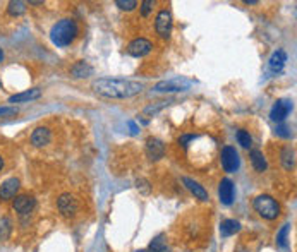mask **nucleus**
<instances>
[{
  "mask_svg": "<svg viewBox=\"0 0 297 252\" xmlns=\"http://www.w3.org/2000/svg\"><path fill=\"white\" fill-rule=\"evenodd\" d=\"M241 230V223H239L237 220H224L220 225V233L224 237H230V235H235V233Z\"/></svg>",
  "mask_w": 297,
  "mask_h": 252,
  "instance_id": "obj_19",
  "label": "nucleus"
},
{
  "mask_svg": "<svg viewBox=\"0 0 297 252\" xmlns=\"http://www.w3.org/2000/svg\"><path fill=\"white\" fill-rule=\"evenodd\" d=\"M172 14H170V11L167 9H163V11L158 12V16H156L155 19V29L156 33L160 34L161 38H168L170 33H172Z\"/></svg>",
  "mask_w": 297,
  "mask_h": 252,
  "instance_id": "obj_6",
  "label": "nucleus"
},
{
  "mask_svg": "<svg viewBox=\"0 0 297 252\" xmlns=\"http://www.w3.org/2000/svg\"><path fill=\"white\" fill-rule=\"evenodd\" d=\"M189 86H191L189 81L176 77V79L160 81L158 84L155 86V91H160V93H177V91H186Z\"/></svg>",
  "mask_w": 297,
  "mask_h": 252,
  "instance_id": "obj_8",
  "label": "nucleus"
},
{
  "mask_svg": "<svg viewBox=\"0 0 297 252\" xmlns=\"http://www.w3.org/2000/svg\"><path fill=\"white\" fill-rule=\"evenodd\" d=\"M41 96V91L38 88L34 89H28V91H23V93H17V94H12L11 98H9V103H24V102H33V99L40 98Z\"/></svg>",
  "mask_w": 297,
  "mask_h": 252,
  "instance_id": "obj_18",
  "label": "nucleus"
},
{
  "mask_svg": "<svg viewBox=\"0 0 297 252\" xmlns=\"http://www.w3.org/2000/svg\"><path fill=\"white\" fill-rule=\"evenodd\" d=\"M93 89L105 98L124 99L141 93L145 86L138 81L119 79V77H102L93 82Z\"/></svg>",
  "mask_w": 297,
  "mask_h": 252,
  "instance_id": "obj_1",
  "label": "nucleus"
},
{
  "mask_svg": "<svg viewBox=\"0 0 297 252\" xmlns=\"http://www.w3.org/2000/svg\"><path fill=\"white\" fill-rule=\"evenodd\" d=\"M12 232V223L7 216H0V240H7Z\"/></svg>",
  "mask_w": 297,
  "mask_h": 252,
  "instance_id": "obj_22",
  "label": "nucleus"
},
{
  "mask_svg": "<svg viewBox=\"0 0 297 252\" xmlns=\"http://www.w3.org/2000/svg\"><path fill=\"white\" fill-rule=\"evenodd\" d=\"M220 162H222V167H224L225 172L229 173H234L239 170V165H241V158H239V153L235 151L234 146H225L224 149H222V155H220Z\"/></svg>",
  "mask_w": 297,
  "mask_h": 252,
  "instance_id": "obj_4",
  "label": "nucleus"
},
{
  "mask_svg": "<svg viewBox=\"0 0 297 252\" xmlns=\"http://www.w3.org/2000/svg\"><path fill=\"white\" fill-rule=\"evenodd\" d=\"M26 6H28V4L21 2V0H16V2H9L7 12L11 16H21V14H24V12H26Z\"/></svg>",
  "mask_w": 297,
  "mask_h": 252,
  "instance_id": "obj_24",
  "label": "nucleus"
},
{
  "mask_svg": "<svg viewBox=\"0 0 297 252\" xmlns=\"http://www.w3.org/2000/svg\"><path fill=\"white\" fill-rule=\"evenodd\" d=\"M91 74H93V67L84 62V60H79V62H76L71 67V76L74 79H82V77H90Z\"/></svg>",
  "mask_w": 297,
  "mask_h": 252,
  "instance_id": "obj_16",
  "label": "nucleus"
},
{
  "mask_svg": "<svg viewBox=\"0 0 297 252\" xmlns=\"http://www.w3.org/2000/svg\"><path fill=\"white\" fill-rule=\"evenodd\" d=\"M2 168H4V158L0 156V170H2Z\"/></svg>",
  "mask_w": 297,
  "mask_h": 252,
  "instance_id": "obj_36",
  "label": "nucleus"
},
{
  "mask_svg": "<svg viewBox=\"0 0 297 252\" xmlns=\"http://www.w3.org/2000/svg\"><path fill=\"white\" fill-rule=\"evenodd\" d=\"M146 155L151 162H158L165 156V144L156 137H150L146 141Z\"/></svg>",
  "mask_w": 297,
  "mask_h": 252,
  "instance_id": "obj_12",
  "label": "nucleus"
},
{
  "mask_svg": "<svg viewBox=\"0 0 297 252\" xmlns=\"http://www.w3.org/2000/svg\"><path fill=\"white\" fill-rule=\"evenodd\" d=\"M79 34V26L74 19H60L50 29V40L55 46H69Z\"/></svg>",
  "mask_w": 297,
  "mask_h": 252,
  "instance_id": "obj_2",
  "label": "nucleus"
},
{
  "mask_svg": "<svg viewBox=\"0 0 297 252\" xmlns=\"http://www.w3.org/2000/svg\"><path fill=\"white\" fill-rule=\"evenodd\" d=\"M167 105H168V102H158V105H151V107L145 108V114H153V115H155L156 112L161 110V108L167 107Z\"/></svg>",
  "mask_w": 297,
  "mask_h": 252,
  "instance_id": "obj_29",
  "label": "nucleus"
},
{
  "mask_svg": "<svg viewBox=\"0 0 297 252\" xmlns=\"http://www.w3.org/2000/svg\"><path fill=\"white\" fill-rule=\"evenodd\" d=\"M52 141V132L49 127H36L31 134V144L34 147H43Z\"/></svg>",
  "mask_w": 297,
  "mask_h": 252,
  "instance_id": "obj_14",
  "label": "nucleus"
},
{
  "mask_svg": "<svg viewBox=\"0 0 297 252\" xmlns=\"http://www.w3.org/2000/svg\"><path fill=\"white\" fill-rule=\"evenodd\" d=\"M285 62H287V54L283 50H277L272 55V57H270L268 67H270V71H272L273 74H278V72H282V69H283V65H285Z\"/></svg>",
  "mask_w": 297,
  "mask_h": 252,
  "instance_id": "obj_17",
  "label": "nucleus"
},
{
  "mask_svg": "<svg viewBox=\"0 0 297 252\" xmlns=\"http://www.w3.org/2000/svg\"><path fill=\"white\" fill-rule=\"evenodd\" d=\"M196 136H193V134H187V136H182L181 139H179V144H181L182 147H187V142L189 141H194Z\"/></svg>",
  "mask_w": 297,
  "mask_h": 252,
  "instance_id": "obj_33",
  "label": "nucleus"
},
{
  "mask_svg": "<svg viewBox=\"0 0 297 252\" xmlns=\"http://www.w3.org/2000/svg\"><path fill=\"white\" fill-rule=\"evenodd\" d=\"M282 163L285 170H292L294 168V149L290 147H283L282 149Z\"/></svg>",
  "mask_w": 297,
  "mask_h": 252,
  "instance_id": "obj_23",
  "label": "nucleus"
},
{
  "mask_svg": "<svg viewBox=\"0 0 297 252\" xmlns=\"http://www.w3.org/2000/svg\"><path fill=\"white\" fill-rule=\"evenodd\" d=\"M34 206H36L34 197L26 195V194L16 195V199L12 201V208H14V211L19 213V215H29V213L34 210Z\"/></svg>",
  "mask_w": 297,
  "mask_h": 252,
  "instance_id": "obj_10",
  "label": "nucleus"
},
{
  "mask_svg": "<svg viewBox=\"0 0 297 252\" xmlns=\"http://www.w3.org/2000/svg\"><path fill=\"white\" fill-rule=\"evenodd\" d=\"M153 50V43L150 40H146V38H136V40H133L129 43L128 46V54L133 55V57H145L150 52Z\"/></svg>",
  "mask_w": 297,
  "mask_h": 252,
  "instance_id": "obj_9",
  "label": "nucleus"
},
{
  "mask_svg": "<svg viewBox=\"0 0 297 252\" xmlns=\"http://www.w3.org/2000/svg\"><path fill=\"white\" fill-rule=\"evenodd\" d=\"M246 4H247V6H256V0H246Z\"/></svg>",
  "mask_w": 297,
  "mask_h": 252,
  "instance_id": "obj_35",
  "label": "nucleus"
},
{
  "mask_svg": "<svg viewBox=\"0 0 297 252\" xmlns=\"http://www.w3.org/2000/svg\"><path fill=\"white\" fill-rule=\"evenodd\" d=\"M115 6L122 9V11H133V9L138 7V2L136 0H117Z\"/></svg>",
  "mask_w": 297,
  "mask_h": 252,
  "instance_id": "obj_27",
  "label": "nucleus"
},
{
  "mask_svg": "<svg viewBox=\"0 0 297 252\" xmlns=\"http://www.w3.org/2000/svg\"><path fill=\"white\" fill-rule=\"evenodd\" d=\"M249 158H251V163H252V167H254L256 172L261 173V172L266 170V160H265V156H263L261 151L252 149L251 155H249Z\"/></svg>",
  "mask_w": 297,
  "mask_h": 252,
  "instance_id": "obj_20",
  "label": "nucleus"
},
{
  "mask_svg": "<svg viewBox=\"0 0 297 252\" xmlns=\"http://www.w3.org/2000/svg\"><path fill=\"white\" fill-rule=\"evenodd\" d=\"M287 130H289V127H287V125H278L275 132H277V136H282V137H290V132H287Z\"/></svg>",
  "mask_w": 297,
  "mask_h": 252,
  "instance_id": "obj_31",
  "label": "nucleus"
},
{
  "mask_svg": "<svg viewBox=\"0 0 297 252\" xmlns=\"http://www.w3.org/2000/svg\"><path fill=\"white\" fill-rule=\"evenodd\" d=\"M138 252H146V250H138Z\"/></svg>",
  "mask_w": 297,
  "mask_h": 252,
  "instance_id": "obj_38",
  "label": "nucleus"
},
{
  "mask_svg": "<svg viewBox=\"0 0 297 252\" xmlns=\"http://www.w3.org/2000/svg\"><path fill=\"white\" fill-rule=\"evenodd\" d=\"M57 208H59L62 216L72 218V216H76L77 210H79V204H77V199L72 194L65 192V194H60V197L57 199Z\"/></svg>",
  "mask_w": 297,
  "mask_h": 252,
  "instance_id": "obj_5",
  "label": "nucleus"
},
{
  "mask_svg": "<svg viewBox=\"0 0 297 252\" xmlns=\"http://www.w3.org/2000/svg\"><path fill=\"white\" fill-rule=\"evenodd\" d=\"M234 194H235L234 182L230 179H222L220 185H218V197H220V203L225 204V206H230L234 201Z\"/></svg>",
  "mask_w": 297,
  "mask_h": 252,
  "instance_id": "obj_11",
  "label": "nucleus"
},
{
  "mask_svg": "<svg viewBox=\"0 0 297 252\" xmlns=\"http://www.w3.org/2000/svg\"><path fill=\"white\" fill-rule=\"evenodd\" d=\"M182 182H184L186 187L191 190V194H194L196 199H199V201H208V192L203 185H199L198 182L189 179V177H182Z\"/></svg>",
  "mask_w": 297,
  "mask_h": 252,
  "instance_id": "obj_15",
  "label": "nucleus"
},
{
  "mask_svg": "<svg viewBox=\"0 0 297 252\" xmlns=\"http://www.w3.org/2000/svg\"><path fill=\"white\" fill-rule=\"evenodd\" d=\"M129 127H131V132H133V134H138V125L136 124H134V122H129Z\"/></svg>",
  "mask_w": 297,
  "mask_h": 252,
  "instance_id": "obj_34",
  "label": "nucleus"
},
{
  "mask_svg": "<svg viewBox=\"0 0 297 252\" xmlns=\"http://www.w3.org/2000/svg\"><path fill=\"white\" fill-rule=\"evenodd\" d=\"M292 112V102L290 99H277L270 110V119L273 122H283Z\"/></svg>",
  "mask_w": 297,
  "mask_h": 252,
  "instance_id": "obj_7",
  "label": "nucleus"
},
{
  "mask_svg": "<svg viewBox=\"0 0 297 252\" xmlns=\"http://www.w3.org/2000/svg\"><path fill=\"white\" fill-rule=\"evenodd\" d=\"M136 187L141 189L145 194L150 192V184H148V180H136Z\"/></svg>",
  "mask_w": 297,
  "mask_h": 252,
  "instance_id": "obj_32",
  "label": "nucleus"
},
{
  "mask_svg": "<svg viewBox=\"0 0 297 252\" xmlns=\"http://www.w3.org/2000/svg\"><path fill=\"white\" fill-rule=\"evenodd\" d=\"M289 232H290V225H283L280 232L277 233V242L278 245L282 247V249H287L289 244H287V237H289Z\"/></svg>",
  "mask_w": 297,
  "mask_h": 252,
  "instance_id": "obj_25",
  "label": "nucleus"
},
{
  "mask_svg": "<svg viewBox=\"0 0 297 252\" xmlns=\"http://www.w3.org/2000/svg\"><path fill=\"white\" fill-rule=\"evenodd\" d=\"M4 60V52H2V48H0V62Z\"/></svg>",
  "mask_w": 297,
  "mask_h": 252,
  "instance_id": "obj_37",
  "label": "nucleus"
},
{
  "mask_svg": "<svg viewBox=\"0 0 297 252\" xmlns=\"http://www.w3.org/2000/svg\"><path fill=\"white\" fill-rule=\"evenodd\" d=\"M252 206L258 215L265 220H277L280 216V204H278L272 195L261 194L252 201Z\"/></svg>",
  "mask_w": 297,
  "mask_h": 252,
  "instance_id": "obj_3",
  "label": "nucleus"
},
{
  "mask_svg": "<svg viewBox=\"0 0 297 252\" xmlns=\"http://www.w3.org/2000/svg\"><path fill=\"white\" fill-rule=\"evenodd\" d=\"M14 115H17V108H14V107L0 108V117H14Z\"/></svg>",
  "mask_w": 297,
  "mask_h": 252,
  "instance_id": "obj_30",
  "label": "nucleus"
},
{
  "mask_svg": "<svg viewBox=\"0 0 297 252\" xmlns=\"http://www.w3.org/2000/svg\"><path fill=\"white\" fill-rule=\"evenodd\" d=\"M19 187H21L19 179H16V177L7 179L2 185H0V199H2V201H9V199L16 197Z\"/></svg>",
  "mask_w": 297,
  "mask_h": 252,
  "instance_id": "obj_13",
  "label": "nucleus"
},
{
  "mask_svg": "<svg viewBox=\"0 0 297 252\" xmlns=\"http://www.w3.org/2000/svg\"><path fill=\"white\" fill-rule=\"evenodd\" d=\"M150 252H170L163 235H158V237L153 238L151 244H150Z\"/></svg>",
  "mask_w": 297,
  "mask_h": 252,
  "instance_id": "obj_21",
  "label": "nucleus"
},
{
  "mask_svg": "<svg viewBox=\"0 0 297 252\" xmlns=\"http://www.w3.org/2000/svg\"><path fill=\"white\" fill-rule=\"evenodd\" d=\"M237 141H239V144H241L242 147H251V144H252V137L249 136V132L247 130H244V129H241V130H237Z\"/></svg>",
  "mask_w": 297,
  "mask_h": 252,
  "instance_id": "obj_26",
  "label": "nucleus"
},
{
  "mask_svg": "<svg viewBox=\"0 0 297 252\" xmlns=\"http://www.w3.org/2000/svg\"><path fill=\"white\" fill-rule=\"evenodd\" d=\"M139 6H141V14L146 17V16H150V12L153 11V7H155V2H153V0H145V2H141Z\"/></svg>",
  "mask_w": 297,
  "mask_h": 252,
  "instance_id": "obj_28",
  "label": "nucleus"
}]
</instances>
